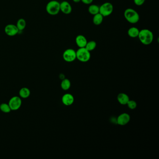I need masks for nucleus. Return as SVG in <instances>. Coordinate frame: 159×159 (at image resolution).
I'll return each mask as SVG.
<instances>
[{"mask_svg": "<svg viewBox=\"0 0 159 159\" xmlns=\"http://www.w3.org/2000/svg\"><path fill=\"white\" fill-rule=\"evenodd\" d=\"M138 37L140 42L146 45L150 44L154 40L153 32L148 29H142L140 30Z\"/></svg>", "mask_w": 159, "mask_h": 159, "instance_id": "obj_1", "label": "nucleus"}, {"mask_svg": "<svg viewBox=\"0 0 159 159\" xmlns=\"http://www.w3.org/2000/svg\"><path fill=\"white\" fill-rule=\"evenodd\" d=\"M93 0H81V1L84 3V4L90 5L93 2Z\"/></svg>", "mask_w": 159, "mask_h": 159, "instance_id": "obj_24", "label": "nucleus"}, {"mask_svg": "<svg viewBox=\"0 0 159 159\" xmlns=\"http://www.w3.org/2000/svg\"><path fill=\"white\" fill-rule=\"evenodd\" d=\"M113 11V6L110 2H105L99 7V13L104 17L109 16L112 14Z\"/></svg>", "mask_w": 159, "mask_h": 159, "instance_id": "obj_5", "label": "nucleus"}, {"mask_svg": "<svg viewBox=\"0 0 159 159\" xmlns=\"http://www.w3.org/2000/svg\"><path fill=\"white\" fill-rule=\"evenodd\" d=\"M4 31L7 35L13 36L16 35L19 30H18V28L15 25L10 24L6 26Z\"/></svg>", "mask_w": 159, "mask_h": 159, "instance_id": "obj_9", "label": "nucleus"}, {"mask_svg": "<svg viewBox=\"0 0 159 159\" xmlns=\"http://www.w3.org/2000/svg\"><path fill=\"white\" fill-rule=\"evenodd\" d=\"M140 30L136 27H131L127 31V34L130 38H136L138 37Z\"/></svg>", "mask_w": 159, "mask_h": 159, "instance_id": "obj_15", "label": "nucleus"}, {"mask_svg": "<svg viewBox=\"0 0 159 159\" xmlns=\"http://www.w3.org/2000/svg\"><path fill=\"white\" fill-rule=\"evenodd\" d=\"M88 12L92 15H95L99 12V7L97 5L90 4L89 7Z\"/></svg>", "mask_w": 159, "mask_h": 159, "instance_id": "obj_18", "label": "nucleus"}, {"mask_svg": "<svg viewBox=\"0 0 159 159\" xmlns=\"http://www.w3.org/2000/svg\"><path fill=\"white\" fill-rule=\"evenodd\" d=\"M76 44L79 48H84L86 46L87 40L84 35H77L75 39Z\"/></svg>", "mask_w": 159, "mask_h": 159, "instance_id": "obj_12", "label": "nucleus"}, {"mask_svg": "<svg viewBox=\"0 0 159 159\" xmlns=\"http://www.w3.org/2000/svg\"><path fill=\"white\" fill-rule=\"evenodd\" d=\"M16 27L18 28V30L19 31L24 30L26 26V23L25 20L23 18H21L17 21V24H16Z\"/></svg>", "mask_w": 159, "mask_h": 159, "instance_id": "obj_20", "label": "nucleus"}, {"mask_svg": "<svg viewBox=\"0 0 159 159\" xmlns=\"http://www.w3.org/2000/svg\"><path fill=\"white\" fill-rule=\"evenodd\" d=\"M146 0H134V3L136 5L141 6L145 3Z\"/></svg>", "mask_w": 159, "mask_h": 159, "instance_id": "obj_23", "label": "nucleus"}, {"mask_svg": "<svg viewBox=\"0 0 159 159\" xmlns=\"http://www.w3.org/2000/svg\"><path fill=\"white\" fill-rule=\"evenodd\" d=\"M22 104L21 98L18 96H14L10 99L9 104L11 111H16L20 108Z\"/></svg>", "mask_w": 159, "mask_h": 159, "instance_id": "obj_6", "label": "nucleus"}, {"mask_svg": "<svg viewBox=\"0 0 159 159\" xmlns=\"http://www.w3.org/2000/svg\"><path fill=\"white\" fill-rule=\"evenodd\" d=\"M71 87V82L70 80L67 78H64L62 80L61 83V88L64 91H67Z\"/></svg>", "mask_w": 159, "mask_h": 159, "instance_id": "obj_17", "label": "nucleus"}, {"mask_svg": "<svg viewBox=\"0 0 159 159\" xmlns=\"http://www.w3.org/2000/svg\"><path fill=\"white\" fill-rule=\"evenodd\" d=\"M60 11L66 15L71 14L72 12V7L70 3L67 1H62L60 4Z\"/></svg>", "mask_w": 159, "mask_h": 159, "instance_id": "obj_10", "label": "nucleus"}, {"mask_svg": "<svg viewBox=\"0 0 159 159\" xmlns=\"http://www.w3.org/2000/svg\"><path fill=\"white\" fill-rule=\"evenodd\" d=\"M20 97L21 98H27L30 95V91L28 88H21L19 92Z\"/></svg>", "mask_w": 159, "mask_h": 159, "instance_id": "obj_14", "label": "nucleus"}, {"mask_svg": "<svg viewBox=\"0 0 159 159\" xmlns=\"http://www.w3.org/2000/svg\"><path fill=\"white\" fill-rule=\"evenodd\" d=\"M60 3L55 0H53L47 3L46 10L47 13L50 15H57L60 11Z\"/></svg>", "mask_w": 159, "mask_h": 159, "instance_id": "obj_3", "label": "nucleus"}, {"mask_svg": "<svg viewBox=\"0 0 159 159\" xmlns=\"http://www.w3.org/2000/svg\"><path fill=\"white\" fill-rule=\"evenodd\" d=\"M72 1L75 3H78L81 1V0H72Z\"/></svg>", "mask_w": 159, "mask_h": 159, "instance_id": "obj_25", "label": "nucleus"}, {"mask_svg": "<svg viewBox=\"0 0 159 159\" xmlns=\"http://www.w3.org/2000/svg\"><path fill=\"white\" fill-rule=\"evenodd\" d=\"M104 17L100 13H98L94 15L93 17V23L96 25H99L103 21Z\"/></svg>", "mask_w": 159, "mask_h": 159, "instance_id": "obj_16", "label": "nucleus"}, {"mask_svg": "<svg viewBox=\"0 0 159 159\" xmlns=\"http://www.w3.org/2000/svg\"><path fill=\"white\" fill-rule=\"evenodd\" d=\"M0 110L4 113H10L11 111V109L9 104L6 103H3L0 105Z\"/></svg>", "mask_w": 159, "mask_h": 159, "instance_id": "obj_21", "label": "nucleus"}, {"mask_svg": "<svg viewBox=\"0 0 159 159\" xmlns=\"http://www.w3.org/2000/svg\"><path fill=\"white\" fill-rule=\"evenodd\" d=\"M96 46H97L96 42L92 40L87 42L84 48H86V49L88 51L91 52V51H93L95 49Z\"/></svg>", "mask_w": 159, "mask_h": 159, "instance_id": "obj_19", "label": "nucleus"}, {"mask_svg": "<svg viewBox=\"0 0 159 159\" xmlns=\"http://www.w3.org/2000/svg\"><path fill=\"white\" fill-rule=\"evenodd\" d=\"M91 53L84 48H79L76 51V59L83 63H86L90 60Z\"/></svg>", "mask_w": 159, "mask_h": 159, "instance_id": "obj_4", "label": "nucleus"}, {"mask_svg": "<svg viewBox=\"0 0 159 159\" xmlns=\"http://www.w3.org/2000/svg\"><path fill=\"white\" fill-rule=\"evenodd\" d=\"M62 101L65 106H71L74 102V98L73 96L70 93H65L62 97Z\"/></svg>", "mask_w": 159, "mask_h": 159, "instance_id": "obj_11", "label": "nucleus"}, {"mask_svg": "<svg viewBox=\"0 0 159 159\" xmlns=\"http://www.w3.org/2000/svg\"><path fill=\"white\" fill-rule=\"evenodd\" d=\"M63 58L66 62H73L76 59V51L72 49H68L64 52Z\"/></svg>", "mask_w": 159, "mask_h": 159, "instance_id": "obj_7", "label": "nucleus"}, {"mask_svg": "<svg viewBox=\"0 0 159 159\" xmlns=\"http://www.w3.org/2000/svg\"><path fill=\"white\" fill-rule=\"evenodd\" d=\"M126 105H127L129 109H131V110H134V109L136 108L137 104L135 101L129 99V101H128Z\"/></svg>", "mask_w": 159, "mask_h": 159, "instance_id": "obj_22", "label": "nucleus"}, {"mask_svg": "<svg viewBox=\"0 0 159 159\" xmlns=\"http://www.w3.org/2000/svg\"><path fill=\"white\" fill-rule=\"evenodd\" d=\"M129 96L125 93H120L117 96L118 101L122 105H126L129 101Z\"/></svg>", "mask_w": 159, "mask_h": 159, "instance_id": "obj_13", "label": "nucleus"}, {"mask_svg": "<svg viewBox=\"0 0 159 159\" xmlns=\"http://www.w3.org/2000/svg\"><path fill=\"white\" fill-rule=\"evenodd\" d=\"M124 16L126 20L131 24H137L140 20V16L138 12L131 8L125 10Z\"/></svg>", "mask_w": 159, "mask_h": 159, "instance_id": "obj_2", "label": "nucleus"}, {"mask_svg": "<svg viewBox=\"0 0 159 159\" xmlns=\"http://www.w3.org/2000/svg\"><path fill=\"white\" fill-rule=\"evenodd\" d=\"M130 119V116L128 113H122L118 117L117 123L121 126H125L129 123Z\"/></svg>", "mask_w": 159, "mask_h": 159, "instance_id": "obj_8", "label": "nucleus"}]
</instances>
